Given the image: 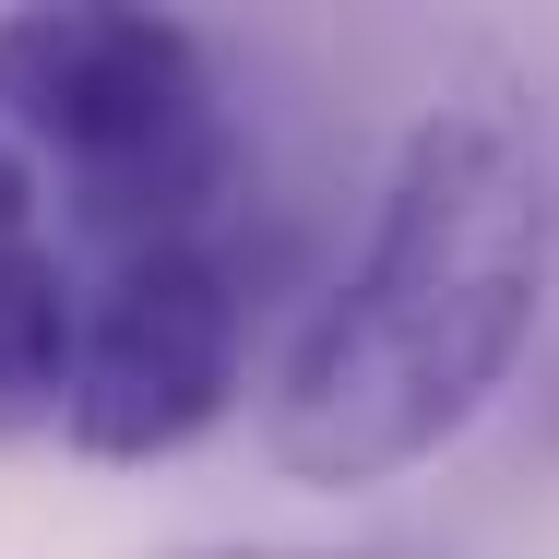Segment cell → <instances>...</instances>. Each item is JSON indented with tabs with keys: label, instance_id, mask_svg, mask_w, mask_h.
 Here are the masks:
<instances>
[{
	"label": "cell",
	"instance_id": "277c9868",
	"mask_svg": "<svg viewBox=\"0 0 559 559\" xmlns=\"http://www.w3.org/2000/svg\"><path fill=\"white\" fill-rule=\"evenodd\" d=\"M72 322H84V274L60 262L48 179L0 143V441L60 429V393H72Z\"/></svg>",
	"mask_w": 559,
	"mask_h": 559
},
{
	"label": "cell",
	"instance_id": "7a4b0ae2",
	"mask_svg": "<svg viewBox=\"0 0 559 559\" xmlns=\"http://www.w3.org/2000/svg\"><path fill=\"white\" fill-rule=\"evenodd\" d=\"M0 143L36 179H60L84 262L226 238L238 203V119L179 12H131V0L0 12Z\"/></svg>",
	"mask_w": 559,
	"mask_h": 559
},
{
	"label": "cell",
	"instance_id": "5b68a950",
	"mask_svg": "<svg viewBox=\"0 0 559 559\" xmlns=\"http://www.w3.org/2000/svg\"><path fill=\"white\" fill-rule=\"evenodd\" d=\"M179 559H322V548H179Z\"/></svg>",
	"mask_w": 559,
	"mask_h": 559
},
{
	"label": "cell",
	"instance_id": "3957f363",
	"mask_svg": "<svg viewBox=\"0 0 559 559\" xmlns=\"http://www.w3.org/2000/svg\"><path fill=\"white\" fill-rule=\"evenodd\" d=\"M238 262L226 238H167L84 262V322H72V393L60 441L96 464H167L238 405Z\"/></svg>",
	"mask_w": 559,
	"mask_h": 559
},
{
	"label": "cell",
	"instance_id": "6da1fadb",
	"mask_svg": "<svg viewBox=\"0 0 559 559\" xmlns=\"http://www.w3.org/2000/svg\"><path fill=\"white\" fill-rule=\"evenodd\" d=\"M559 274V179L512 96L429 108L393 167L334 298L298 322L262 441L298 488H381L452 452L524 369Z\"/></svg>",
	"mask_w": 559,
	"mask_h": 559
}]
</instances>
